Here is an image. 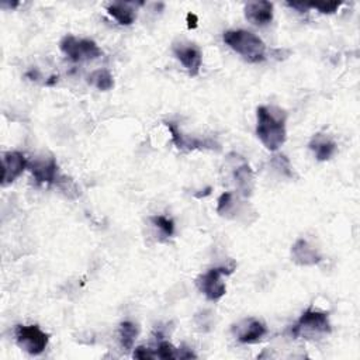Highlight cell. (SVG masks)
I'll return each instance as SVG.
<instances>
[{"label": "cell", "mask_w": 360, "mask_h": 360, "mask_svg": "<svg viewBox=\"0 0 360 360\" xmlns=\"http://www.w3.org/2000/svg\"><path fill=\"white\" fill-rule=\"evenodd\" d=\"M256 135L269 151H278L286 142V118L284 110L275 106H260L256 110Z\"/></svg>", "instance_id": "obj_1"}, {"label": "cell", "mask_w": 360, "mask_h": 360, "mask_svg": "<svg viewBox=\"0 0 360 360\" xmlns=\"http://www.w3.org/2000/svg\"><path fill=\"white\" fill-rule=\"evenodd\" d=\"M232 204V193L229 192H225L220 196L218 199V205H217V213L218 214H224L228 212V208L231 207Z\"/></svg>", "instance_id": "obj_23"}, {"label": "cell", "mask_w": 360, "mask_h": 360, "mask_svg": "<svg viewBox=\"0 0 360 360\" xmlns=\"http://www.w3.org/2000/svg\"><path fill=\"white\" fill-rule=\"evenodd\" d=\"M287 6H289V8H291V9H295V10H298L300 13H303V12H306V10H308V9H310V6H308V5H306V3H287Z\"/></svg>", "instance_id": "obj_27"}, {"label": "cell", "mask_w": 360, "mask_h": 360, "mask_svg": "<svg viewBox=\"0 0 360 360\" xmlns=\"http://www.w3.org/2000/svg\"><path fill=\"white\" fill-rule=\"evenodd\" d=\"M291 258L300 266H314L322 260L318 251L310 245L306 239H298L291 247Z\"/></svg>", "instance_id": "obj_13"}, {"label": "cell", "mask_w": 360, "mask_h": 360, "mask_svg": "<svg viewBox=\"0 0 360 360\" xmlns=\"http://www.w3.org/2000/svg\"><path fill=\"white\" fill-rule=\"evenodd\" d=\"M232 177H234V182L236 189L241 192L244 196H251L254 186H255V177H254V172L251 169V166L248 165V162L236 154H232Z\"/></svg>", "instance_id": "obj_7"}, {"label": "cell", "mask_w": 360, "mask_h": 360, "mask_svg": "<svg viewBox=\"0 0 360 360\" xmlns=\"http://www.w3.org/2000/svg\"><path fill=\"white\" fill-rule=\"evenodd\" d=\"M170 135H172V141L176 145L177 149H182V151H194V149H220V145L214 141H210V139H197V138H190L186 137L185 134H182L179 131V128L176 127L175 123L172 122H166L165 123Z\"/></svg>", "instance_id": "obj_11"}, {"label": "cell", "mask_w": 360, "mask_h": 360, "mask_svg": "<svg viewBox=\"0 0 360 360\" xmlns=\"http://www.w3.org/2000/svg\"><path fill=\"white\" fill-rule=\"evenodd\" d=\"M234 270H235L234 263L231 266L210 269L196 280V284L199 290L207 297V300H210V302H218V300H221L227 293V286L223 282V276L231 275Z\"/></svg>", "instance_id": "obj_3"}, {"label": "cell", "mask_w": 360, "mask_h": 360, "mask_svg": "<svg viewBox=\"0 0 360 360\" xmlns=\"http://www.w3.org/2000/svg\"><path fill=\"white\" fill-rule=\"evenodd\" d=\"M224 43L244 56L247 61L258 64L265 59L266 45L256 34L247 32V30H229L224 33Z\"/></svg>", "instance_id": "obj_2"}, {"label": "cell", "mask_w": 360, "mask_h": 360, "mask_svg": "<svg viewBox=\"0 0 360 360\" xmlns=\"http://www.w3.org/2000/svg\"><path fill=\"white\" fill-rule=\"evenodd\" d=\"M331 322H329L328 314L308 308L300 317L297 324L291 329V335L294 338L298 337H317V335H326L331 333Z\"/></svg>", "instance_id": "obj_4"}, {"label": "cell", "mask_w": 360, "mask_h": 360, "mask_svg": "<svg viewBox=\"0 0 360 360\" xmlns=\"http://www.w3.org/2000/svg\"><path fill=\"white\" fill-rule=\"evenodd\" d=\"M157 356L164 360H170V359H177V349L169 344V342H161L157 349Z\"/></svg>", "instance_id": "obj_20"}, {"label": "cell", "mask_w": 360, "mask_h": 360, "mask_svg": "<svg viewBox=\"0 0 360 360\" xmlns=\"http://www.w3.org/2000/svg\"><path fill=\"white\" fill-rule=\"evenodd\" d=\"M245 17L255 25H266L273 20V3L251 2L245 5Z\"/></svg>", "instance_id": "obj_14"}, {"label": "cell", "mask_w": 360, "mask_h": 360, "mask_svg": "<svg viewBox=\"0 0 360 360\" xmlns=\"http://www.w3.org/2000/svg\"><path fill=\"white\" fill-rule=\"evenodd\" d=\"M28 169L38 185H51L56 182L58 179V164L54 158L36 159L34 162H28Z\"/></svg>", "instance_id": "obj_12"}, {"label": "cell", "mask_w": 360, "mask_h": 360, "mask_svg": "<svg viewBox=\"0 0 360 360\" xmlns=\"http://www.w3.org/2000/svg\"><path fill=\"white\" fill-rule=\"evenodd\" d=\"M186 20H188V27H189L190 30H193V28H196V27H197L199 19H197V16H196L194 13H189V14H188V17H186Z\"/></svg>", "instance_id": "obj_26"}, {"label": "cell", "mask_w": 360, "mask_h": 360, "mask_svg": "<svg viewBox=\"0 0 360 360\" xmlns=\"http://www.w3.org/2000/svg\"><path fill=\"white\" fill-rule=\"evenodd\" d=\"M28 169V161L24 154L17 151H9L2 158V186L12 185L21 173Z\"/></svg>", "instance_id": "obj_9"}, {"label": "cell", "mask_w": 360, "mask_h": 360, "mask_svg": "<svg viewBox=\"0 0 360 360\" xmlns=\"http://www.w3.org/2000/svg\"><path fill=\"white\" fill-rule=\"evenodd\" d=\"M173 52L176 58L185 67L190 76H197L201 69L203 55L201 51L193 44H175Z\"/></svg>", "instance_id": "obj_10"}, {"label": "cell", "mask_w": 360, "mask_h": 360, "mask_svg": "<svg viewBox=\"0 0 360 360\" xmlns=\"http://www.w3.org/2000/svg\"><path fill=\"white\" fill-rule=\"evenodd\" d=\"M137 335H138V328L135 324L130 321H124L122 322V325H120V342H122V346L126 350L133 349Z\"/></svg>", "instance_id": "obj_17"}, {"label": "cell", "mask_w": 360, "mask_h": 360, "mask_svg": "<svg viewBox=\"0 0 360 360\" xmlns=\"http://www.w3.org/2000/svg\"><path fill=\"white\" fill-rule=\"evenodd\" d=\"M273 165L284 175L287 176H293V170H291V165L290 161L284 157V155H276L273 157Z\"/></svg>", "instance_id": "obj_22"}, {"label": "cell", "mask_w": 360, "mask_h": 360, "mask_svg": "<svg viewBox=\"0 0 360 360\" xmlns=\"http://www.w3.org/2000/svg\"><path fill=\"white\" fill-rule=\"evenodd\" d=\"M135 359H141V360H151V359H155L157 355L148 348H144V346H138L135 350H134V355H133Z\"/></svg>", "instance_id": "obj_24"}, {"label": "cell", "mask_w": 360, "mask_h": 360, "mask_svg": "<svg viewBox=\"0 0 360 360\" xmlns=\"http://www.w3.org/2000/svg\"><path fill=\"white\" fill-rule=\"evenodd\" d=\"M59 48L74 63L92 61L103 55V51L93 40L76 38L74 36H65L59 43Z\"/></svg>", "instance_id": "obj_5"}, {"label": "cell", "mask_w": 360, "mask_h": 360, "mask_svg": "<svg viewBox=\"0 0 360 360\" xmlns=\"http://www.w3.org/2000/svg\"><path fill=\"white\" fill-rule=\"evenodd\" d=\"M151 221L162 232L164 236L170 238L175 234V223L170 218L165 216H154L151 217Z\"/></svg>", "instance_id": "obj_19"}, {"label": "cell", "mask_w": 360, "mask_h": 360, "mask_svg": "<svg viewBox=\"0 0 360 360\" xmlns=\"http://www.w3.org/2000/svg\"><path fill=\"white\" fill-rule=\"evenodd\" d=\"M232 331L241 344H256L267 334L266 325L256 318H247L234 325Z\"/></svg>", "instance_id": "obj_8"}, {"label": "cell", "mask_w": 360, "mask_h": 360, "mask_svg": "<svg viewBox=\"0 0 360 360\" xmlns=\"http://www.w3.org/2000/svg\"><path fill=\"white\" fill-rule=\"evenodd\" d=\"M310 149L315 154V158L319 161V162H324V161H328L331 159L335 153H337V142L329 138L324 134H317L311 142H310Z\"/></svg>", "instance_id": "obj_15"}, {"label": "cell", "mask_w": 360, "mask_h": 360, "mask_svg": "<svg viewBox=\"0 0 360 360\" xmlns=\"http://www.w3.org/2000/svg\"><path fill=\"white\" fill-rule=\"evenodd\" d=\"M89 83H92L96 89L102 90V92H107V90L113 89L114 79L107 69H98L89 76Z\"/></svg>", "instance_id": "obj_18"}, {"label": "cell", "mask_w": 360, "mask_h": 360, "mask_svg": "<svg viewBox=\"0 0 360 360\" xmlns=\"http://www.w3.org/2000/svg\"><path fill=\"white\" fill-rule=\"evenodd\" d=\"M16 342L24 352L37 356L47 349L49 335L44 333L38 325H17Z\"/></svg>", "instance_id": "obj_6"}, {"label": "cell", "mask_w": 360, "mask_h": 360, "mask_svg": "<svg viewBox=\"0 0 360 360\" xmlns=\"http://www.w3.org/2000/svg\"><path fill=\"white\" fill-rule=\"evenodd\" d=\"M107 12L113 19L117 20L118 24L122 25H131L137 19L135 9L133 8L131 3H123V2L111 3L110 6H107Z\"/></svg>", "instance_id": "obj_16"}, {"label": "cell", "mask_w": 360, "mask_h": 360, "mask_svg": "<svg viewBox=\"0 0 360 360\" xmlns=\"http://www.w3.org/2000/svg\"><path fill=\"white\" fill-rule=\"evenodd\" d=\"M341 2H318L308 5L310 9H317L322 14H333L341 8Z\"/></svg>", "instance_id": "obj_21"}, {"label": "cell", "mask_w": 360, "mask_h": 360, "mask_svg": "<svg viewBox=\"0 0 360 360\" xmlns=\"http://www.w3.org/2000/svg\"><path fill=\"white\" fill-rule=\"evenodd\" d=\"M192 357H197L190 349L188 348H180L177 349V359H192Z\"/></svg>", "instance_id": "obj_25"}]
</instances>
